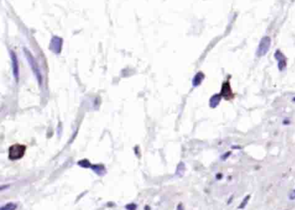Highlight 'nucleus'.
<instances>
[{"instance_id":"obj_1","label":"nucleus","mask_w":295,"mask_h":210,"mask_svg":"<svg viewBox=\"0 0 295 210\" xmlns=\"http://www.w3.org/2000/svg\"><path fill=\"white\" fill-rule=\"evenodd\" d=\"M271 43H272V40H271V38L268 36L262 37L260 39L258 48H257L256 55L258 57H261V56H264L265 55H267V53L269 51Z\"/></svg>"},{"instance_id":"obj_2","label":"nucleus","mask_w":295,"mask_h":210,"mask_svg":"<svg viewBox=\"0 0 295 210\" xmlns=\"http://www.w3.org/2000/svg\"><path fill=\"white\" fill-rule=\"evenodd\" d=\"M275 57L278 61V68H279V70L280 71L285 70L287 63H286V58L283 55V53L281 52L280 50H279V49L276 50V52L275 54Z\"/></svg>"},{"instance_id":"obj_3","label":"nucleus","mask_w":295,"mask_h":210,"mask_svg":"<svg viewBox=\"0 0 295 210\" xmlns=\"http://www.w3.org/2000/svg\"><path fill=\"white\" fill-rule=\"evenodd\" d=\"M24 153V147L20 145H14L10 149V158L11 159L20 158Z\"/></svg>"},{"instance_id":"obj_4","label":"nucleus","mask_w":295,"mask_h":210,"mask_svg":"<svg viewBox=\"0 0 295 210\" xmlns=\"http://www.w3.org/2000/svg\"><path fill=\"white\" fill-rule=\"evenodd\" d=\"M220 94L222 95V97L225 98L226 100H230L231 98H233V92H232L231 87H230V84L228 81H226L223 83Z\"/></svg>"},{"instance_id":"obj_5","label":"nucleus","mask_w":295,"mask_h":210,"mask_svg":"<svg viewBox=\"0 0 295 210\" xmlns=\"http://www.w3.org/2000/svg\"><path fill=\"white\" fill-rule=\"evenodd\" d=\"M221 100H222V95H221V94H214L210 98V100H209V106L211 108H216L220 104Z\"/></svg>"},{"instance_id":"obj_6","label":"nucleus","mask_w":295,"mask_h":210,"mask_svg":"<svg viewBox=\"0 0 295 210\" xmlns=\"http://www.w3.org/2000/svg\"><path fill=\"white\" fill-rule=\"evenodd\" d=\"M203 79H204V74H202V72L197 73V74H196V76L194 77V79H193V85H194L195 87L199 86V85L202 83V81L203 80Z\"/></svg>"},{"instance_id":"obj_7","label":"nucleus","mask_w":295,"mask_h":210,"mask_svg":"<svg viewBox=\"0 0 295 210\" xmlns=\"http://www.w3.org/2000/svg\"><path fill=\"white\" fill-rule=\"evenodd\" d=\"M249 199H250V194H248L247 196H245V197H244V199L242 200V201L241 202V205L238 207L239 209H243L244 208L247 206V204H248Z\"/></svg>"},{"instance_id":"obj_8","label":"nucleus","mask_w":295,"mask_h":210,"mask_svg":"<svg viewBox=\"0 0 295 210\" xmlns=\"http://www.w3.org/2000/svg\"><path fill=\"white\" fill-rule=\"evenodd\" d=\"M229 155H231V151H228V152L224 153V154H223V155L221 156V159H222L223 161H224V160H226L228 158H229Z\"/></svg>"},{"instance_id":"obj_9","label":"nucleus","mask_w":295,"mask_h":210,"mask_svg":"<svg viewBox=\"0 0 295 210\" xmlns=\"http://www.w3.org/2000/svg\"><path fill=\"white\" fill-rule=\"evenodd\" d=\"M289 200H291V201L295 200V189L291 191V193L289 194Z\"/></svg>"}]
</instances>
